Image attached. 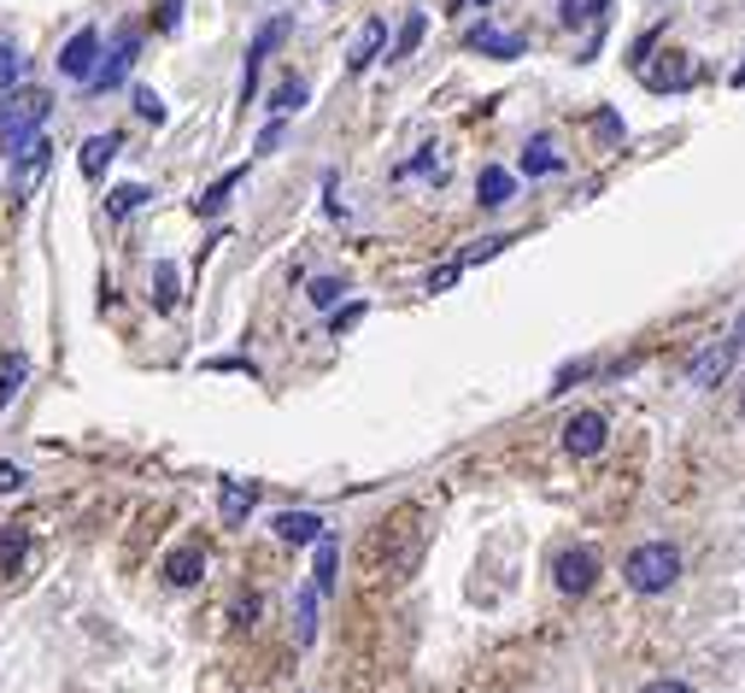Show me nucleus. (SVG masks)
I'll use <instances>...</instances> for the list:
<instances>
[{
    "instance_id": "f257e3e1",
    "label": "nucleus",
    "mask_w": 745,
    "mask_h": 693,
    "mask_svg": "<svg viewBox=\"0 0 745 693\" xmlns=\"http://www.w3.org/2000/svg\"><path fill=\"white\" fill-rule=\"evenodd\" d=\"M48 112H53L48 89H7V94H0V148L24 153L30 141L41 135V124H48Z\"/></svg>"
},
{
    "instance_id": "f03ea898",
    "label": "nucleus",
    "mask_w": 745,
    "mask_h": 693,
    "mask_svg": "<svg viewBox=\"0 0 745 693\" xmlns=\"http://www.w3.org/2000/svg\"><path fill=\"white\" fill-rule=\"evenodd\" d=\"M623 576H628L634 594H670V587L681 582V553L670 541H646V546H634V553H628Z\"/></svg>"
},
{
    "instance_id": "7ed1b4c3",
    "label": "nucleus",
    "mask_w": 745,
    "mask_h": 693,
    "mask_svg": "<svg viewBox=\"0 0 745 693\" xmlns=\"http://www.w3.org/2000/svg\"><path fill=\"white\" fill-rule=\"evenodd\" d=\"M423 541H429V535L417 529V518L405 512V518L382 535V576H387V582H405L411 570H417V559H423Z\"/></svg>"
},
{
    "instance_id": "20e7f679",
    "label": "nucleus",
    "mask_w": 745,
    "mask_h": 693,
    "mask_svg": "<svg viewBox=\"0 0 745 693\" xmlns=\"http://www.w3.org/2000/svg\"><path fill=\"white\" fill-rule=\"evenodd\" d=\"M552 582H557V594H587L598 582V553L593 546H564L552 559Z\"/></svg>"
},
{
    "instance_id": "39448f33",
    "label": "nucleus",
    "mask_w": 745,
    "mask_h": 693,
    "mask_svg": "<svg viewBox=\"0 0 745 693\" xmlns=\"http://www.w3.org/2000/svg\"><path fill=\"white\" fill-rule=\"evenodd\" d=\"M100 66V30L94 24H82L66 48H59V77H71V83H89Z\"/></svg>"
},
{
    "instance_id": "423d86ee",
    "label": "nucleus",
    "mask_w": 745,
    "mask_h": 693,
    "mask_svg": "<svg viewBox=\"0 0 745 693\" xmlns=\"http://www.w3.org/2000/svg\"><path fill=\"white\" fill-rule=\"evenodd\" d=\"M605 435H611V423L598 412H575L564 423V453L570 459H593V453H605Z\"/></svg>"
},
{
    "instance_id": "0eeeda50",
    "label": "nucleus",
    "mask_w": 745,
    "mask_h": 693,
    "mask_svg": "<svg viewBox=\"0 0 745 693\" xmlns=\"http://www.w3.org/2000/svg\"><path fill=\"white\" fill-rule=\"evenodd\" d=\"M734 359H739V346H734L728 335H722V341H711L705 353H698V359L687 364V382H693V389H716V382L734 371Z\"/></svg>"
},
{
    "instance_id": "6e6552de",
    "label": "nucleus",
    "mask_w": 745,
    "mask_h": 693,
    "mask_svg": "<svg viewBox=\"0 0 745 693\" xmlns=\"http://www.w3.org/2000/svg\"><path fill=\"white\" fill-rule=\"evenodd\" d=\"M18 159V177H12V200H30L36 189H41V177H48V165H53V148H48V135H36L24 153H12Z\"/></svg>"
},
{
    "instance_id": "1a4fd4ad",
    "label": "nucleus",
    "mask_w": 745,
    "mask_h": 693,
    "mask_svg": "<svg viewBox=\"0 0 745 693\" xmlns=\"http://www.w3.org/2000/svg\"><path fill=\"white\" fill-rule=\"evenodd\" d=\"M135 48H141V36H135V30H123L118 42H112V53H100V66H94V77H89V89H118V83H123V71H130V59H135Z\"/></svg>"
},
{
    "instance_id": "9d476101",
    "label": "nucleus",
    "mask_w": 745,
    "mask_h": 693,
    "mask_svg": "<svg viewBox=\"0 0 745 693\" xmlns=\"http://www.w3.org/2000/svg\"><path fill=\"white\" fill-rule=\"evenodd\" d=\"M253 505H259V482H241V476H223L218 482V512L230 529H241L246 518H253Z\"/></svg>"
},
{
    "instance_id": "9b49d317",
    "label": "nucleus",
    "mask_w": 745,
    "mask_h": 693,
    "mask_svg": "<svg viewBox=\"0 0 745 693\" xmlns=\"http://www.w3.org/2000/svg\"><path fill=\"white\" fill-rule=\"evenodd\" d=\"M282 36H288V18H271V24L253 36V48H246V77H241V100H253V89H259V66H264V53H271Z\"/></svg>"
},
{
    "instance_id": "f8f14e48",
    "label": "nucleus",
    "mask_w": 745,
    "mask_h": 693,
    "mask_svg": "<svg viewBox=\"0 0 745 693\" xmlns=\"http://www.w3.org/2000/svg\"><path fill=\"white\" fill-rule=\"evenodd\" d=\"M464 48H470V53H487V59H523V36L493 30V24H475V30L464 36Z\"/></svg>"
},
{
    "instance_id": "ddd939ff",
    "label": "nucleus",
    "mask_w": 745,
    "mask_h": 693,
    "mask_svg": "<svg viewBox=\"0 0 745 693\" xmlns=\"http://www.w3.org/2000/svg\"><path fill=\"white\" fill-rule=\"evenodd\" d=\"M382 48H387V24H382V18H370V24L359 30L353 53H346V71H353V77H364V71L382 59Z\"/></svg>"
},
{
    "instance_id": "4468645a",
    "label": "nucleus",
    "mask_w": 745,
    "mask_h": 693,
    "mask_svg": "<svg viewBox=\"0 0 745 693\" xmlns=\"http://www.w3.org/2000/svg\"><path fill=\"white\" fill-rule=\"evenodd\" d=\"M271 529H276V541H288V546H312L323 535V518L318 512H276Z\"/></svg>"
},
{
    "instance_id": "2eb2a0df",
    "label": "nucleus",
    "mask_w": 745,
    "mask_h": 693,
    "mask_svg": "<svg viewBox=\"0 0 745 693\" xmlns=\"http://www.w3.org/2000/svg\"><path fill=\"white\" fill-rule=\"evenodd\" d=\"M511 194H516V177L505 171V165H487L482 177H475V200H482L487 212H500V207H511Z\"/></svg>"
},
{
    "instance_id": "dca6fc26",
    "label": "nucleus",
    "mask_w": 745,
    "mask_h": 693,
    "mask_svg": "<svg viewBox=\"0 0 745 693\" xmlns=\"http://www.w3.org/2000/svg\"><path fill=\"white\" fill-rule=\"evenodd\" d=\"M118 148H123V135H89L82 141V153H77V165H82V177H107V165L118 159Z\"/></svg>"
},
{
    "instance_id": "f3484780",
    "label": "nucleus",
    "mask_w": 745,
    "mask_h": 693,
    "mask_svg": "<svg viewBox=\"0 0 745 693\" xmlns=\"http://www.w3.org/2000/svg\"><path fill=\"white\" fill-rule=\"evenodd\" d=\"M200 576H205V553H200V546H177V553L164 559V582H171V587H194Z\"/></svg>"
},
{
    "instance_id": "a211bd4d",
    "label": "nucleus",
    "mask_w": 745,
    "mask_h": 693,
    "mask_svg": "<svg viewBox=\"0 0 745 693\" xmlns=\"http://www.w3.org/2000/svg\"><path fill=\"white\" fill-rule=\"evenodd\" d=\"M557 171H564V153H557L546 135H534L523 148V177H557Z\"/></svg>"
},
{
    "instance_id": "6ab92c4d",
    "label": "nucleus",
    "mask_w": 745,
    "mask_h": 693,
    "mask_svg": "<svg viewBox=\"0 0 745 693\" xmlns=\"http://www.w3.org/2000/svg\"><path fill=\"white\" fill-rule=\"evenodd\" d=\"M24 382H30V359L24 353H7V364H0V412L24 394Z\"/></svg>"
},
{
    "instance_id": "aec40b11",
    "label": "nucleus",
    "mask_w": 745,
    "mask_h": 693,
    "mask_svg": "<svg viewBox=\"0 0 745 693\" xmlns=\"http://www.w3.org/2000/svg\"><path fill=\"white\" fill-rule=\"evenodd\" d=\"M312 546H318V564H312V587H318V594H335V564H341V546L329 541V535H318Z\"/></svg>"
},
{
    "instance_id": "412c9836",
    "label": "nucleus",
    "mask_w": 745,
    "mask_h": 693,
    "mask_svg": "<svg viewBox=\"0 0 745 693\" xmlns=\"http://www.w3.org/2000/svg\"><path fill=\"white\" fill-rule=\"evenodd\" d=\"M148 200H153V189H148V182H118V189L107 194V212H112V218H130V212H141V207H148Z\"/></svg>"
},
{
    "instance_id": "4be33fe9",
    "label": "nucleus",
    "mask_w": 745,
    "mask_h": 693,
    "mask_svg": "<svg viewBox=\"0 0 745 693\" xmlns=\"http://www.w3.org/2000/svg\"><path fill=\"white\" fill-rule=\"evenodd\" d=\"M177 300H182V277H177V264L164 259V264H153V305L159 312H177Z\"/></svg>"
},
{
    "instance_id": "5701e85b",
    "label": "nucleus",
    "mask_w": 745,
    "mask_h": 693,
    "mask_svg": "<svg viewBox=\"0 0 745 693\" xmlns=\"http://www.w3.org/2000/svg\"><path fill=\"white\" fill-rule=\"evenodd\" d=\"M241 177H246V171H230V177H218L212 189H205V194L194 200V212H200V218H218L223 207H230V194H235V182H241Z\"/></svg>"
},
{
    "instance_id": "b1692460",
    "label": "nucleus",
    "mask_w": 745,
    "mask_h": 693,
    "mask_svg": "<svg viewBox=\"0 0 745 693\" xmlns=\"http://www.w3.org/2000/svg\"><path fill=\"white\" fill-rule=\"evenodd\" d=\"M305 100H312V89H305L300 77H282V83L271 89V112H276V118H288V112H300Z\"/></svg>"
},
{
    "instance_id": "393cba45",
    "label": "nucleus",
    "mask_w": 745,
    "mask_h": 693,
    "mask_svg": "<svg viewBox=\"0 0 745 693\" xmlns=\"http://www.w3.org/2000/svg\"><path fill=\"white\" fill-rule=\"evenodd\" d=\"M30 553V529H0V576H12Z\"/></svg>"
},
{
    "instance_id": "a878e982",
    "label": "nucleus",
    "mask_w": 745,
    "mask_h": 693,
    "mask_svg": "<svg viewBox=\"0 0 745 693\" xmlns=\"http://www.w3.org/2000/svg\"><path fill=\"white\" fill-rule=\"evenodd\" d=\"M18 77H24V48H18L12 36L0 30V94L18 89Z\"/></svg>"
},
{
    "instance_id": "bb28decb",
    "label": "nucleus",
    "mask_w": 745,
    "mask_h": 693,
    "mask_svg": "<svg viewBox=\"0 0 745 693\" xmlns=\"http://www.w3.org/2000/svg\"><path fill=\"white\" fill-rule=\"evenodd\" d=\"M346 294V282L341 277H312V289H305V300L318 305V312H335V300Z\"/></svg>"
},
{
    "instance_id": "cd10ccee",
    "label": "nucleus",
    "mask_w": 745,
    "mask_h": 693,
    "mask_svg": "<svg viewBox=\"0 0 745 693\" xmlns=\"http://www.w3.org/2000/svg\"><path fill=\"white\" fill-rule=\"evenodd\" d=\"M400 177H434V182H441V177H446V159H441V148H423L417 159H405V165H400Z\"/></svg>"
},
{
    "instance_id": "c85d7f7f",
    "label": "nucleus",
    "mask_w": 745,
    "mask_h": 693,
    "mask_svg": "<svg viewBox=\"0 0 745 693\" xmlns=\"http://www.w3.org/2000/svg\"><path fill=\"white\" fill-rule=\"evenodd\" d=\"M423 30H429V18L411 12L405 30H400V42H393V59H411V53H417V48H423Z\"/></svg>"
},
{
    "instance_id": "c756f323",
    "label": "nucleus",
    "mask_w": 745,
    "mask_h": 693,
    "mask_svg": "<svg viewBox=\"0 0 745 693\" xmlns=\"http://www.w3.org/2000/svg\"><path fill=\"white\" fill-rule=\"evenodd\" d=\"M646 83H652V89H687V83H693L687 53H681V66H670V71H646Z\"/></svg>"
},
{
    "instance_id": "7c9ffc66",
    "label": "nucleus",
    "mask_w": 745,
    "mask_h": 693,
    "mask_svg": "<svg viewBox=\"0 0 745 693\" xmlns=\"http://www.w3.org/2000/svg\"><path fill=\"white\" fill-rule=\"evenodd\" d=\"M318 641V587H305L300 594V646Z\"/></svg>"
},
{
    "instance_id": "2f4dec72",
    "label": "nucleus",
    "mask_w": 745,
    "mask_h": 693,
    "mask_svg": "<svg viewBox=\"0 0 745 693\" xmlns=\"http://www.w3.org/2000/svg\"><path fill=\"white\" fill-rule=\"evenodd\" d=\"M135 118L141 124H164V100L153 89H135Z\"/></svg>"
},
{
    "instance_id": "473e14b6",
    "label": "nucleus",
    "mask_w": 745,
    "mask_h": 693,
    "mask_svg": "<svg viewBox=\"0 0 745 693\" xmlns=\"http://www.w3.org/2000/svg\"><path fill=\"white\" fill-rule=\"evenodd\" d=\"M505 248H511V241H505V235H482V241H475V248H470V253H464L459 264H464V271H470V264H482V259H493V253H505Z\"/></svg>"
},
{
    "instance_id": "72a5a7b5",
    "label": "nucleus",
    "mask_w": 745,
    "mask_h": 693,
    "mask_svg": "<svg viewBox=\"0 0 745 693\" xmlns=\"http://www.w3.org/2000/svg\"><path fill=\"white\" fill-rule=\"evenodd\" d=\"M459 277H464V264H459V259H452V264H441V271H429V294H446Z\"/></svg>"
},
{
    "instance_id": "f704fd0d",
    "label": "nucleus",
    "mask_w": 745,
    "mask_h": 693,
    "mask_svg": "<svg viewBox=\"0 0 745 693\" xmlns=\"http://www.w3.org/2000/svg\"><path fill=\"white\" fill-rule=\"evenodd\" d=\"M557 18L575 30V24H587V18H598V12H593V0H564V7H557Z\"/></svg>"
},
{
    "instance_id": "c9c22d12",
    "label": "nucleus",
    "mask_w": 745,
    "mask_h": 693,
    "mask_svg": "<svg viewBox=\"0 0 745 693\" xmlns=\"http://www.w3.org/2000/svg\"><path fill=\"white\" fill-rule=\"evenodd\" d=\"M364 318V300H353V305H341V312L335 318H329V330H335V335H346V330H353V323Z\"/></svg>"
},
{
    "instance_id": "e433bc0d",
    "label": "nucleus",
    "mask_w": 745,
    "mask_h": 693,
    "mask_svg": "<svg viewBox=\"0 0 745 693\" xmlns=\"http://www.w3.org/2000/svg\"><path fill=\"white\" fill-rule=\"evenodd\" d=\"M593 376V364H570V371H557V382H552V394H564V389H575V382H587Z\"/></svg>"
},
{
    "instance_id": "4c0bfd02",
    "label": "nucleus",
    "mask_w": 745,
    "mask_h": 693,
    "mask_svg": "<svg viewBox=\"0 0 745 693\" xmlns=\"http://www.w3.org/2000/svg\"><path fill=\"white\" fill-rule=\"evenodd\" d=\"M153 24H159V30H177V24H182V0H159Z\"/></svg>"
},
{
    "instance_id": "58836bf2",
    "label": "nucleus",
    "mask_w": 745,
    "mask_h": 693,
    "mask_svg": "<svg viewBox=\"0 0 745 693\" xmlns=\"http://www.w3.org/2000/svg\"><path fill=\"white\" fill-rule=\"evenodd\" d=\"M18 488H24V471H18V464H0V494H18Z\"/></svg>"
},
{
    "instance_id": "ea45409f",
    "label": "nucleus",
    "mask_w": 745,
    "mask_h": 693,
    "mask_svg": "<svg viewBox=\"0 0 745 693\" xmlns=\"http://www.w3.org/2000/svg\"><path fill=\"white\" fill-rule=\"evenodd\" d=\"M276 141H282V118H276V124H264V130H259V153H271Z\"/></svg>"
},
{
    "instance_id": "a19ab883",
    "label": "nucleus",
    "mask_w": 745,
    "mask_h": 693,
    "mask_svg": "<svg viewBox=\"0 0 745 693\" xmlns=\"http://www.w3.org/2000/svg\"><path fill=\"white\" fill-rule=\"evenodd\" d=\"M646 693H693V687H687V682H652Z\"/></svg>"
},
{
    "instance_id": "79ce46f5",
    "label": "nucleus",
    "mask_w": 745,
    "mask_h": 693,
    "mask_svg": "<svg viewBox=\"0 0 745 693\" xmlns=\"http://www.w3.org/2000/svg\"><path fill=\"white\" fill-rule=\"evenodd\" d=\"M728 341H734V346H739V353H745V312L734 318V335H728Z\"/></svg>"
},
{
    "instance_id": "37998d69",
    "label": "nucleus",
    "mask_w": 745,
    "mask_h": 693,
    "mask_svg": "<svg viewBox=\"0 0 745 693\" xmlns=\"http://www.w3.org/2000/svg\"><path fill=\"white\" fill-rule=\"evenodd\" d=\"M734 83H739V89H745V66H739V71H734Z\"/></svg>"
},
{
    "instance_id": "c03bdc74",
    "label": "nucleus",
    "mask_w": 745,
    "mask_h": 693,
    "mask_svg": "<svg viewBox=\"0 0 745 693\" xmlns=\"http://www.w3.org/2000/svg\"><path fill=\"white\" fill-rule=\"evenodd\" d=\"M475 7H493V0H475Z\"/></svg>"
},
{
    "instance_id": "a18cd8bd",
    "label": "nucleus",
    "mask_w": 745,
    "mask_h": 693,
    "mask_svg": "<svg viewBox=\"0 0 745 693\" xmlns=\"http://www.w3.org/2000/svg\"><path fill=\"white\" fill-rule=\"evenodd\" d=\"M739 418H745V400H739Z\"/></svg>"
}]
</instances>
